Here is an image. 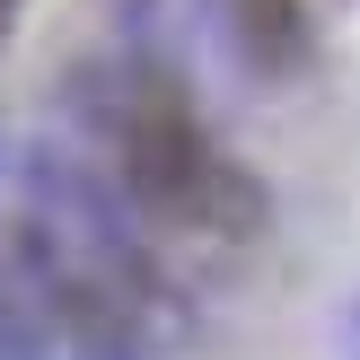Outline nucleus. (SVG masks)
<instances>
[{
	"mask_svg": "<svg viewBox=\"0 0 360 360\" xmlns=\"http://www.w3.org/2000/svg\"><path fill=\"white\" fill-rule=\"evenodd\" d=\"M0 264L70 360H167L193 326L176 273L79 150H0Z\"/></svg>",
	"mask_w": 360,
	"mask_h": 360,
	"instance_id": "obj_1",
	"label": "nucleus"
},
{
	"mask_svg": "<svg viewBox=\"0 0 360 360\" xmlns=\"http://www.w3.org/2000/svg\"><path fill=\"white\" fill-rule=\"evenodd\" d=\"M70 123L97 158L88 167L105 176L123 211L141 220V238H220L246 246L264 229V185L238 167V158L211 141L193 88L176 79L158 53H105V62H79L62 88Z\"/></svg>",
	"mask_w": 360,
	"mask_h": 360,
	"instance_id": "obj_2",
	"label": "nucleus"
},
{
	"mask_svg": "<svg viewBox=\"0 0 360 360\" xmlns=\"http://www.w3.org/2000/svg\"><path fill=\"white\" fill-rule=\"evenodd\" d=\"M211 27L255 79H299L308 70V9L299 0H211Z\"/></svg>",
	"mask_w": 360,
	"mask_h": 360,
	"instance_id": "obj_3",
	"label": "nucleus"
},
{
	"mask_svg": "<svg viewBox=\"0 0 360 360\" xmlns=\"http://www.w3.org/2000/svg\"><path fill=\"white\" fill-rule=\"evenodd\" d=\"M0 360H44V343H35V334H18V326H0Z\"/></svg>",
	"mask_w": 360,
	"mask_h": 360,
	"instance_id": "obj_4",
	"label": "nucleus"
},
{
	"mask_svg": "<svg viewBox=\"0 0 360 360\" xmlns=\"http://www.w3.org/2000/svg\"><path fill=\"white\" fill-rule=\"evenodd\" d=\"M343 360H360V299L343 308Z\"/></svg>",
	"mask_w": 360,
	"mask_h": 360,
	"instance_id": "obj_5",
	"label": "nucleus"
}]
</instances>
